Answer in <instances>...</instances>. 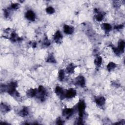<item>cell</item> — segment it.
I'll use <instances>...</instances> for the list:
<instances>
[{"label":"cell","mask_w":125,"mask_h":125,"mask_svg":"<svg viewBox=\"0 0 125 125\" xmlns=\"http://www.w3.org/2000/svg\"><path fill=\"white\" fill-rule=\"evenodd\" d=\"M62 38L63 36L60 30H57L53 36L54 41L57 43H60L62 42Z\"/></svg>","instance_id":"30bf717a"},{"label":"cell","mask_w":125,"mask_h":125,"mask_svg":"<svg viewBox=\"0 0 125 125\" xmlns=\"http://www.w3.org/2000/svg\"><path fill=\"white\" fill-rule=\"evenodd\" d=\"M54 8L52 6H48L46 8V12L49 14H52L55 12Z\"/></svg>","instance_id":"603a6c76"},{"label":"cell","mask_w":125,"mask_h":125,"mask_svg":"<svg viewBox=\"0 0 125 125\" xmlns=\"http://www.w3.org/2000/svg\"><path fill=\"white\" fill-rule=\"evenodd\" d=\"M101 27L102 29H103L105 31H107V32L110 31L112 29L111 25L108 23H103L102 24Z\"/></svg>","instance_id":"d6986e66"},{"label":"cell","mask_w":125,"mask_h":125,"mask_svg":"<svg viewBox=\"0 0 125 125\" xmlns=\"http://www.w3.org/2000/svg\"><path fill=\"white\" fill-rule=\"evenodd\" d=\"M37 89L36 88H30L26 91V95L30 98L36 97L37 94Z\"/></svg>","instance_id":"7c38bea8"},{"label":"cell","mask_w":125,"mask_h":125,"mask_svg":"<svg viewBox=\"0 0 125 125\" xmlns=\"http://www.w3.org/2000/svg\"><path fill=\"white\" fill-rule=\"evenodd\" d=\"M74 113V109L72 108H65L63 109L62 115L66 118H69L72 116Z\"/></svg>","instance_id":"8992f818"},{"label":"cell","mask_w":125,"mask_h":125,"mask_svg":"<svg viewBox=\"0 0 125 125\" xmlns=\"http://www.w3.org/2000/svg\"><path fill=\"white\" fill-rule=\"evenodd\" d=\"M77 94L75 89L73 88H70L65 90V98H72L74 97Z\"/></svg>","instance_id":"5b68a950"},{"label":"cell","mask_w":125,"mask_h":125,"mask_svg":"<svg viewBox=\"0 0 125 125\" xmlns=\"http://www.w3.org/2000/svg\"><path fill=\"white\" fill-rule=\"evenodd\" d=\"M4 15L6 18H8L9 15V11L7 9H5L4 11Z\"/></svg>","instance_id":"4316f807"},{"label":"cell","mask_w":125,"mask_h":125,"mask_svg":"<svg viewBox=\"0 0 125 125\" xmlns=\"http://www.w3.org/2000/svg\"><path fill=\"white\" fill-rule=\"evenodd\" d=\"M25 17L26 19L30 21H34L36 19L35 13L32 10H28L25 14Z\"/></svg>","instance_id":"9c48e42d"},{"label":"cell","mask_w":125,"mask_h":125,"mask_svg":"<svg viewBox=\"0 0 125 125\" xmlns=\"http://www.w3.org/2000/svg\"><path fill=\"white\" fill-rule=\"evenodd\" d=\"M86 107V105L85 102L83 100H81L79 102L78 104V111L79 113V116L80 118H83V116L84 114L85 109Z\"/></svg>","instance_id":"7a4b0ae2"},{"label":"cell","mask_w":125,"mask_h":125,"mask_svg":"<svg viewBox=\"0 0 125 125\" xmlns=\"http://www.w3.org/2000/svg\"><path fill=\"white\" fill-rule=\"evenodd\" d=\"M124 27V25L122 24H118L117 25L115 26L114 28L116 29H121L122 28H123Z\"/></svg>","instance_id":"83f0119b"},{"label":"cell","mask_w":125,"mask_h":125,"mask_svg":"<svg viewBox=\"0 0 125 125\" xmlns=\"http://www.w3.org/2000/svg\"><path fill=\"white\" fill-rule=\"evenodd\" d=\"M9 38L13 42H16V41L20 40V38L19 37L18 35L14 32H12Z\"/></svg>","instance_id":"7402d4cb"},{"label":"cell","mask_w":125,"mask_h":125,"mask_svg":"<svg viewBox=\"0 0 125 125\" xmlns=\"http://www.w3.org/2000/svg\"><path fill=\"white\" fill-rule=\"evenodd\" d=\"M19 6H20V5H19V3H12L11 4L9 8H10V9H12V10H16L19 8Z\"/></svg>","instance_id":"cb8c5ba5"},{"label":"cell","mask_w":125,"mask_h":125,"mask_svg":"<svg viewBox=\"0 0 125 125\" xmlns=\"http://www.w3.org/2000/svg\"><path fill=\"white\" fill-rule=\"evenodd\" d=\"M102 61H103V59L102 57L101 56H97L96 57L94 61V63L95 65L96 66V67H100L102 63Z\"/></svg>","instance_id":"2e32d148"},{"label":"cell","mask_w":125,"mask_h":125,"mask_svg":"<svg viewBox=\"0 0 125 125\" xmlns=\"http://www.w3.org/2000/svg\"><path fill=\"white\" fill-rule=\"evenodd\" d=\"M97 14L95 16V19L96 20L98 21H102L104 18V14L102 12H99L98 10L97 11V12H96Z\"/></svg>","instance_id":"ac0fdd59"},{"label":"cell","mask_w":125,"mask_h":125,"mask_svg":"<svg viewBox=\"0 0 125 125\" xmlns=\"http://www.w3.org/2000/svg\"><path fill=\"white\" fill-rule=\"evenodd\" d=\"M125 42L123 40H121L119 42L118 44L117 48L120 51L121 53H123L124 52L125 49Z\"/></svg>","instance_id":"e0dca14e"},{"label":"cell","mask_w":125,"mask_h":125,"mask_svg":"<svg viewBox=\"0 0 125 125\" xmlns=\"http://www.w3.org/2000/svg\"><path fill=\"white\" fill-rule=\"evenodd\" d=\"M19 115L21 117H25L28 114V109L27 107H23L18 112Z\"/></svg>","instance_id":"5bb4252c"},{"label":"cell","mask_w":125,"mask_h":125,"mask_svg":"<svg viewBox=\"0 0 125 125\" xmlns=\"http://www.w3.org/2000/svg\"><path fill=\"white\" fill-rule=\"evenodd\" d=\"M56 124L58 125H62L64 124V121L61 118H58L56 121Z\"/></svg>","instance_id":"484cf974"},{"label":"cell","mask_w":125,"mask_h":125,"mask_svg":"<svg viewBox=\"0 0 125 125\" xmlns=\"http://www.w3.org/2000/svg\"><path fill=\"white\" fill-rule=\"evenodd\" d=\"M11 110L10 106L4 103H1L0 104V111L3 113H6L10 111Z\"/></svg>","instance_id":"8fae6325"},{"label":"cell","mask_w":125,"mask_h":125,"mask_svg":"<svg viewBox=\"0 0 125 125\" xmlns=\"http://www.w3.org/2000/svg\"><path fill=\"white\" fill-rule=\"evenodd\" d=\"M55 92L60 99L65 98V90L61 86H57L55 89Z\"/></svg>","instance_id":"277c9868"},{"label":"cell","mask_w":125,"mask_h":125,"mask_svg":"<svg viewBox=\"0 0 125 125\" xmlns=\"http://www.w3.org/2000/svg\"><path fill=\"white\" fill-rule=\"evenodd\" d=\"M75 68V66L74 64L72 63H71L69 64L66 67V70H65L66 72L69 74H72L74 72Z\"/></svg>","instance_id":"4fadbf2b"},{"label":"cell","mask_w":125,"mask_h":125,"mask_svg":"<svg viewBox=\"0 0 125 125\" xmlns=\"http://www.w3.org/2000/svg\"><path fill=\"white\" fill-rule=\"evenodd\" d=\"M94 100L96 104L100 107H102L105 104V99L103 96H97L95 98Z\"/></svg>","instance_id":"52a82bcc"},{"label":"cell","mask_w":125,"mask_h":125,"mask_svg":"<svg viewBox=\"0 0 125 125\" xmlns=\"http://www.w3.org/2000/svg\"><path fill=\"white\" fill-rule=\"evenodd\" d=\"M43 44L46 46H48L50 45V42H49V40L47 39V38H45V39H44V42H43Z\"/></svg>","instance_id":"d4e9b609"},{"label":"cell","mask_w":125,"mask_h":125,"mask_svg":"<svg viewBox=\"0 0 125 125\" xmlns=\"http://www.w3.org/2000/svg\"><path fill=\"white\" fill-rule=\"evenodd\" d=\"M46 95V90L45 88L42 85H40L37 88V94L36 97L41 101L45 100Z\"/></svg>","instance_id":"6da1fadb"},{"label":"cell","mask_w":125,"mask_h":125,"mask_svg":"<svg viewBox=\"0 0 125 125\" xmlns=\"http://www.w3.org/2000/svg\"><path fill=\"white\" fill-rule=\"evenodd\" d=\"M46 62L49 63H54L56 62V60L54 55L52 54H50L47 57L46 59Z\"/></svg>","instance_id":"9a60e30c"},{"label":"cell","mask_w":125,"mask_h":125,"mask_svg":"<svg viewBox=\"0 0 125 125\" xmlns=\"http://www.w3.org/2000/svg\"><path fill=\"white\" fill-rule=\"evenodd\" d=\"M116 67V64L113 62H110L107 65V69L108 71H111L112 70H114Z\"/></svg>","instance_id":"44dd1931"},{"label":"cell","mask_w":125,"mask_h":125,"mask_svg":"<svg viewBox=\"0 0 125 125\" xmlns=\"http://www.w3.org/2000/svg\"><path fill=\"white\" fill-rule=\"evenodd\" d=\"M58 79L60 81H62L65 77V72L63 69H60L58 72Z\"/></svg>","instance_id":"ffe728a7"},{"label":"cell","mask_w":125,"mask_h":125,"mask_svg":"<svg viewBox=\"0 0 125 125\" xmlns=\"http://www.w3.org/2000/svg\"><path fill=\"white\" fill-rule=\"evenodd\" d=\"M63 32L67 35H71L74 31V28L73 26L67 24H64L63 26Z\"/></svg>","instance_id":"ba28073f"},{"label":"cell","mask_w":125,"mask_h":125,"mask_svg":"<svg viewBox=\"0 0 125 125\" xmlns=\"http://www.w3.org/2000/svg\"><path fill=\"white\" fill-rule=\"evenodd\" d=\"M74 83L77 86L83 87L85 85V79L83 76H79L74 80Z\"/></svg>","instance_id":"3957f363"}]
</instances>
